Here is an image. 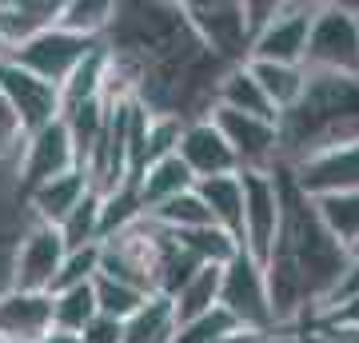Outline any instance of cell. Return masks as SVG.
Instances as JSON below:
<instances>
[{
	"instance_id": "1",
	"label": "cell",
	"mask_w": 359,
	"mask_h": 343,
	"mask_svg": "<svg viewBox=\"0 0 359 343\" xmlns=\"http://www.w3.org/2000/svg\"><path fill=\"white\" fill-rule=\"evenodd\" d=\"M276 184H280V236L271 248L268 264H264V280H268V300L276 328L295 323L308 311H316L332 300V292L339 288V280L351 267L347 248L332 240V231L320 224L311 196H304V188L295 184L292 168L276 164Z\"/></svg>"
},
{
	"instance_id": "15",
	"label": "cell",
	"mask_w": 359,
	"mask_h": 343,
	"mask_svg": "<svg viewBox=\"0 0 359 343\" xmlns=\"http://www.w3.org/2000/svg\"><path fill=\"white\" fill-rule=\"evenodd\" d=\"M52 331L48 292H8L0 300V343H40Z\"/></svg>"
},
{
	"instance_id": "17",
	"label": "cell",
	"mask_w": 359,
	"mask_h": 343,
	"mask_svg": "<svg viewBox=\"0 0 359 343\" xmlns=\"http://www.w3.org/2000/svg\"><path fill=\"white\" fill-rule=\"evenodd\" d=\"M196 196L212 212V224L224 228L231 240H240V248H244V184H240V172L236 176L200 180L196 184Z\"/></svg>"
},
{
	"instance_id": "24",
	"label": "cell",
	"mask_w": 359,
	"mask_h": 343,
	"mask_svg": "<svg viewBox=\"0 0 359 343\" xmlns=\"http://www.w3.org/2000/svg\"><path fill=\"white\" fill-rule=\"evenodd\" d=\"M184 124H188V120H180V116H152V120H148L140 156H136V168H132V184H136V180H140L152 164H160V160H168V156L180 152Z\"/></svg>"
},
{
	"instance_id": "31",
	"label": "cell",
	"mask_w": 359,
	"mask_h": 343,
	"mask_svg": "<svg viewBox=\"0 0 359 343\" xmlns=\"http://www.w3.org/2000/svg\"><path fill=\"white\" fill-rule=\"evenodd\" d=\"M148 220L152 224H160L164 231H172V236H180V231H196V228H208L212 224V212L204 208V200L192 191H184V196H176V200L160 203L156 212H148Z\"/></svg>"
},
{
	"instance_id": "44",
	"label": "cell",
	"mask_w": 359,
	"mask_h": 343,
	"mask_svg": "<svg viewBox=\"0 0 359 343\" xmlns=\"http://www.w3.org/2000/svg\"><path fill=\"white\" fill-rule=\"evenodd\" d=\"M0 56H8V48H4V40H0Z\"/></svg>"
},
{
	"instance_id": "11",
	"label": "cell",
	"mask_w": 359,
	"mask_h": 343,
	"mask_svg": "<svg viewBox=\"0 0 359 343\" xmlns=\"http://www.w3.org/2000/svg\"><path fill=\"white\" fill-rule=\"evenodd\" d=\"M65 172H76V152H72V136H68L65 120L25 136V152H20V188H25V196H32L40 184L65 176Z\"/></svg>"
},
{
	"instance_id": "16",
	"label": "cell",
	"mask_w": 359,
	"mask_h": 343,
	"mask_svg": "<svg viewBox=\"0 0 359 343\" xmlns=\"http://www.w3.org/2000/svg\"><path fill=\"white\" fill-rule=\"evenodd\" d=\"M60 0H0V40L13 52L60 25Z\"/></svg>"
},
{
	"instance_id": "27",
	"label": "cell",
	"mask_w": 359,
	"mask_h": 343,
	"mask_svg": "<svg viewBox=\"0 0 359 343\" xmlns=\"http://www.w3.org/2000/svg\"><path fill=\"white\" fill-rule=\"evenodd\" d=\"M316 203V216L339 248L359 243V191H339V196H320Z\"/></svg>"
},
{
	"instance_id": "5",
	"label": "cell",
	"mask_w": 359,
	"mask_h": 343,
	"mask_svg": "<svg viewBox=\"0 0 359 343\" xmlns=\"http://www.w3.org/2000/svg\"><path fill=\"white\" fill-rule=\"evenodd\" d=\"M219 307H224L244 331H252V335H276V316H271L264 264H256L244 248H240L236 260L224 267V280H219Z\"/></svg>"
},
{
	"instance_id": "38",
	"label": "cell",
	"mask_w": 359,
	"mask_h": 343,
	"mask_svg": "<svg viewBox=\"0 0 359 343\" xmlns=\"http://www.w3.org/2000/svg\"><path fill=\"white\" fill-rule=\"evenodd\" d=\"M80 343H124V323L108 316H96L88 328L80 331Z\"/></svg>"
},
{
	"instance_id": "4",
	"label": "cell",
	"mask_w": 359,
	"mask_h": 343,
	"mask_svg": "<svg viewBox=\"0 0 359 343\" xmlns=\"http://www.w3.org/2000/svg\"><path fill=\"white\" fill-rule=\"evenodd\" d=\"M184 20L192 28V36L204 44L208 56H216L228 68L252 60V32H248L244 4L231 0H216V4H180Z\"/></svg>"
},
{
	"instance_id": "2",
	"label": "cell",
	"mask_w": 359,
	"mask_h": 343,
	"mask_svg": "<svg viewBox=\"0 0 359 343\" xmlns=\"http://www.w3.org/2000/svg\"><path fill=\"white\" fill-rule=\"evenodd\" d=\"M339 144H359V80L308 72L299 104L280 116V164L295 168Z\"/></svg>"
},
{
	"instance_id": "45",
	"label": "cell",
	"mask_w": 359,
	"mask_h": 343,
	"mask_svg": "<svg viewBox=\"0 0 359 343\" xmlns=\"http://www.w3.org/2000/svg\"><path fill=\"white\" fill-rule=\"evenodd\" d=\"M355 20H359V13H355Z\"/></svg>"
},
{
	"instance_id": "33",
	"label": "cell",
	"mask_w": 359,
	"mask_h": 343,
	"mask_svg": "<svg viewBox=\"0 0 359 343\" xmlns=\"http://www.w3.org/2000/svg\"><path fill=\"white\" fill-rule=\"evenodd\" d=\"M92 292H96V311L116 319V323H128L144 307V300H148L144 292H136V288H128V283H120V280H108V276H96Z\"/></svg>"
},
{
	"instance_id": "6",
	"label": "cell",
	"mask_w": 359,
	"mask_h": 343,
	"mask_svg": "<svg viewBox=\"0 0 359 343\" xmlns=\"http://www.w3.org/2000/svg\"><path fill=\"white\" fill-rule=\"evenodd\" d=\"M104 40H84V36H72V32H65V28L56 25L48 28V32H40L36 40H28V44H20V48L8 52V60L20 64V68H28L32 76L48 80V84H65L72 72H76L80 64L88 60L92 52L100 48Z\"/></svg>"
},
{
	"instance_id": "7",
	"label": "cell",
	"mask_w": 359,
	"mask_h": 343,
	"mask_svg": "<svg viewBox=\"0 0 359 343\" xmlns=\"http://www.w3.org/2000/svg\"><path fill=\"white\" fill-rule=\"evenodd\" d=\"M240 184H244V252L256 264H268L283 216L280 184L276 172H240Z\"/></svg>"
},
{
	"instance_id": "12",
	"label": "cell",
	"mask_w": 359,
	"mask_h": 343,
	"mask_svg": "<svg viewBox=\"0 0 359 343\" xmlns=\"http://www.w3.org/2000/svg\"><path fill=\"white\" fill-rule=\"evenodd\" d=\"M311 25H316V8H308V4H283L280 16L252 40V60H259V64H295V68H304Z\"/></svg>"
},
{
	"instance_id": "39",
	"label": "cell",
	"mask_w": 359,
	"mask_h": 343,
	"mask_svg": "<svg viewBox=\"0 0 359 343\" xmlns=\"http://www.w3.org/2000/svg\"><path fill=\"white\" fill-rule=\"evenodd\" d=\"M280 8H283V4H271V0H264V4L248 0V4H244V16H248V32H252V40H256L259 32H264V28H268L271 20L280 16Z\"/></svg>"
},
{
	"instance_id": "32",
	"label": "cell",
	"mask_w": 359,
	"mask_h": 343,
	"mask_svg": "<svg viewBox=\"0 0 359 343\" xmlns=\"http://www.w3.org/2000/svg\"><path fill=\"white\" fill-rule=\"evenodd\" d=\"M68 252H84V248H100V191H88L84 200L72 208V216L60 224Z\"/></svg>"
},
{
	"instance_id": "14",
	"label": "cell",
	"mask_w": 359,
	"mask_h": 343,
	"mask_svg": "<svg viewBox=\"0 0 359 343\" xmlns=\"http://www.w3.org/2000/svg\"><path fill=\"white\" fill-rule=\"evenodd\" d=\"M180 160L188 164V172L200 180H216V176H236L240 172V160L228 148V140L219 136V128L212 124V116H196L184 124V136H180Z\"/></svg>"
},
{
	"instance_id": "8",
	"label": "cell",
	"mask_w": 359,
	"mask_h": 343,
	"mask_svg": "<svg viewBox=\"0 0 359 343\" xmlns=\"http://www.w3.org/2000/svg\"><path fill=\"white\" fill-rule=\"evenodd\" d=\"M0 92H4L8 108L16 112L25 136H32V132L60 120V88L48 84V80L32 76L28 68L13 64L8 56H0Z\"/></svg>"
},
{
	"instance_id": "19",
	"label": "cell",
	"mask_w": 359,
	"mask_h": 343,
	"mask_svg": "<svg viewBox=\"0 0 359 343\" xmlns=\"http://www.w3.org/2000/svg\"><path fill=\"white\" fill-rule=\"evenodd\" d=\"M216 108H228V112H244V116H256V120L280 124V112L271 108V100L264 96L259 80L252 76L248 64L224 72V80H219V88H216Z\"/></svg>"
},
{
	"instance_id": "25",
	"label": "cell",
	"mask_w": 359,
	"mask_h": 343,
	"mask_svg": "<svg viewBox=\"0 0 359 343\" xmlns=\"http://www.w3.org/2000/svg\"><path fill=\"white\" fill-rule=\"evenodd\" d=\"M104 80H108V44H100V48L92 52L88 60L80 64L76 72L60 84V116H65L68 108H80V104H88V100H100L104 96Z\"/></svg>"
},
{
	"instance_id": "18",
	"label": "cell",
	"mask_w": 359,
	"mask_h": 343,
	"mask_svg": "<svg viewBox=\"0 0 359 343\" xmlns=\"http://www.w3.org/2000/svg\"><path fill=\"white\" fill-rule=\"evenodd\" d=\"M88 176L84 172H65V176L48 180V184H40L28 203L36 208V224H48V228H60L68 216H72V208H76L84 196H88Z\"/></svg>"
},
{
	"instance_id": "21",
	"label": "cell",
	"mask_w": 359,
	"mask_h": 343,
	"mask_svg": "<svg viewBox=\"0 0 359 343\" xmlns=\"http://www.w3.org/2000/svg\"><path fill=\"white\" fill-rule=\"evenodd\" d=\"M180 319L168 295H148L144 307L124 323V343H176Z\"/></svg>"
},
{
	"instance_id": "35",
	"label": "cell",
	"mask_w": 359,
	"mask_h": 343,
	"mask_svg": "<svg viewBox=\"0 0 359 343\" xmlns=\"http://www.w3.org/2000/svg\"><path fill=\"white\" fill-rule=\"evenodd\" d=\"M100 276V248H84V252H68L65 267L52 283V292H68V288H84Z\"/></svg>"
},
{
	"instance_id": "36",
	"label": "cell",
	"mask_w": 359,
	"mask_h": 343,
	"mask_svg": "<svg viewBox=\"0 0 359 343\" xmlns=\"http://www.w3.org/2000/svg\"><path fill=\"white\" fill-rule=\"evenodd\" d=\"M13 152H25V128L16 120V112L8 108L4 92H0V160Z\"/></svg>"
},
{
	"instance_id": "30",
	"label": "cell",
	"mask_w": 359,
	"mask_h": 343,
	"mask_svg": "<svg viewBox=\"0 0 359 343\" xmlns=\"http://www.w3.org/2000/svg\"><path fill=\"white\" fill-rule=\"evenodd\" d=\"M96 316H100V311H96V292H92V283L68 288V292H52V328L56 331L80 335Z\"/></svg>"
},
{
	"instance_id": "42",
	"label": "cell",
	"mask_w": 359,
	"mask_h": 343,
	"mask_svg": "<svg viewBox=\"0 0 359 343\" xmlns=\"http://www.w3.org/2000/svg\"><path fill=\"white\" fill-rule=\"evenodd\" d=\"M299 335H259V339H252V343H295Z\"/></svg>"
},
{
	"instance_id": "10",
	"label": "cell",
	"mask_w": 359,
	"mask_h": 343,
	"mask_svg": "<svg viewBox=\"0 0 359 343\" xmlns=\"http://www.w3.org/2000/svg\"><path fill=\"white\" fill-rule=\"evenodd\" d=\"M65 236L60 228L36 224L25 231V240H16V292H48L65 267Z\"/></svg>"
},
{
	"instance_id": "37",
	"label": "cell",
	"mask_w": 359,
	"mask_h": 343,
	"mask_svg": "<svg viewBox=\"0 0 359 343\" xmlns=\"http://www.w3.org/2000/svg\"><path fill=\"white\" fill-rule=\"evenodd\" d=\"M347 328L359 331V295L355 300H347L344 307H332V311H323L320 316V331H347Z\"/></svg>"
},
{
	"instance_id": "28",
	"label": "cell",
	"mask_w": 359,
	"mask_h": 343,
	"mask_svg": "<svg viewBox=\"0 0 359 343\" xmlns=\"http://www.w3.org/2000/svg\"><path fill=\"white\" fill-rule=\"evenodd\" d=\"M112 20H116L112 0H68L65 8H60V28L72 32V36H84V40H104Z\"/></svg>"
},
{
	"instance_id": "34",
	"label": "cell",
	"mask_w": 359,
	"mask_h": 343,
	"mask_svg": "<svg viewBox=\"0 0 359 343\" xmlns=\"http://www.w3.org/2000/svg\"><path fill=\"white\" fill-rule=\"evenodd\" d=\"M236 331H244V328H240L224 307H212L208 316L184 323V328L176 331V343H219V339H228V335H236Z\"/></svg>"
},
{
	"instance_id": "43",
	"label": "cell",
	"mask_w": 359,
	"mask_h": 343,
	"mask_svg": "<svg viewBox=\"0 0 359 343\" xmlns=\"http://www.w3.org/2000/svg\"><path fill=\"white\" fill-rule=\"evenodd\" d=\"M347 255H351V264L359 267V243H351V248H347Z\"/></svg>"
},
{
	"instance_id": "29",
	"label": "cell",
	"mask_w": 359,
	"mask_h": 343,
	"mask_svg": "<svg viewBox=\"0 0 359 343\" xmlns=\"http://www.w3.org/2000/svg\"><path fill=\"white\" fill-rule=\"evenodd\" d=\"M176 240L196 264H204V267H228L236 260V252H240V240H231L228 231L216 228V224L196 228V231H180Z\"/></svg>"
},
{
	"instance_id": "40",
	"label": "cell",
	"mask_w": 359,
	"mask_h": 343,
	"mask_svg": "<svg viewBox=\"0 0 359 343\" xmlns=\"http://www.w3.org/2000/svg\"><path fill=\"white\" fill-rule=\"evenodd\" d=\"M16 292V243H0V300Z\"/></svg>"
},
{
	"instance_id": "26",
	"label": "cell",
	"mask_w": 359,
	"mask_h": 343,
	"mask_svg": "<svg viewBox=\"0 0 359 343\" xmlns=\"http://www.w3.org/2000/svg\"><path fill=\"white\" fill-rule=\"evenodd\" d=\"M219 280H224V267H200L192 280L172 295L180 328L192 323V319H200V316H208L212 307H219Z\"/></svg>"
},
{
	"instance_id": "9",
	"label": "cell",
	"mask_w": 359,
	"mask_h": 343,
	"mask_svg": "<svg viewBox=\"0 0 359 343\" xmlns=\"http://www.w3.org/2000/svg\"><path fill=\"white\" fill-rule=\"evenodd\" d=\"M212 124L219 128V136L236 152L240 172H271L280 164V124L244 112H228V108H212Z\"/></svg>"
},
{
	"instance_id": "20",
	"label": "cell",
	"mask_w": 359,
	"mask_h": 343,
	"mask_svg": "<svg viewBox=\"0 0 359 343\" xmlns=\"http://www.w3.org/2000/svg\"><path fill=\"white\" fill-rule=\"evenodd\" d=\"M136 188H140L144 212H156L160 203L176 200V196H184V191H192L196 188V176L188 172V164H184L180 156H168V160L152 164L140 180H136Z\"/></svg>"
},
{
	"instance_id": "23",
	"label": "cell",
	"mask_w": 359,
	"mask_h": 343,
	"mask_svg": "<svg viewBox=\"0 0 359 343\" xmlns=\"http://www.w3.org/2000/svg\"><path fill=\"white\" fill-rule=\"evenodd\" d=\"M248 68H252V76L259 80L264 96L271 100V108H276L280 116L287 112V108H295L299 96H304V88H308V72L295 68V64H259V60H252Z\"/></svg>"
},
{
	"instance_id": "3",
	"label": "cell",
	"mask_w": 359,
	"mask_h": 343,
	"mask_svg": "<svg viewBox=\"0 0 359 343\" xmlns=\"http://www.w3.org/2000/svg\"><path fill=\"white\" fill-rule=\"evenodd\" d=\"M304 72L359 80V20L351 8H339V4H320L316 8Z\"/></svg>"
},
{
	"instance_id": "22",
	"label": "cell",
	"mask_w": 359,
	"mask_h": 343,
	"mask_svg": "<svg viewBox=\"0 0 359 343\" xmlns=\"http://www.w3.org/2000/svg\"><path fill=\"white\" fill-rule=\"evenodd\" d=\"M144 216H148V212H144L140 188H136L132 180H124V184L112 188V191H104L100 196V243H108V240H116V236L132 231Z\"/></svg>"
},
{
	"instance_id": "13",
	"label": "cell",
	"mask_w": 359,
	"mask_h": 343,
	"mask_svg": "<svg viewBox=\"0 0 359 343\" xmlns=\"http://www.w3.org/2000/svg\"><path fill=\"white\" fill-rule=\"evenodd\" d=\"M295 184L304 196H339V191H359V144H339L320 156H308L304 164L292 168Z\"/></svg>"
},
{
	"instance_id": "41",
	"label": "cell",
	"mask_w": 359,
	"mask_h": 343,
	"mask_svg": "<svg viewBox=\"0 0 359 343\" xmlns=\"http://www.w3.org/2000/svg\"><path fill=\"white\" fill-rule=\"evenodd\" d=\"M40 343H80V335H68V331H56V328H52Z\"/></svg>"
}]
</instances>
